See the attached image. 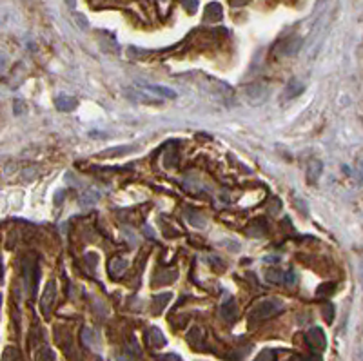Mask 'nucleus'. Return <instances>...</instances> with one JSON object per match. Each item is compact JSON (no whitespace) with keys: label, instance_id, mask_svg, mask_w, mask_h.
Segmentation results:
<instances>
[{"label":"nucleus","instance_id":"2","mask_svg":"<svg viewBox=\"0 0 363 361\" xmlns=\"http://www.w3.org/2000/svg\"><path fill=\"white\" fill-rule=\"evenodd\" d=\"M245 95V100L247 102H251L252 105H258V103L265 102L269 96V89L267 86H260V83H254V86H249V88H245L244 91Z\"/></svg>","mask_w":363,"mask_h":361},{"label":"nucleus","instance_id":"15","mask_svg":"<svg viewBox=\"0 0 363 361\" xmlns=\"http://www.w3.org/2000/svg\"><path fill=\"white\" fill-rule=\"evenodd\" d=\"M151 334H153L151 337H156V342L153 343V345H155V347H162V345H165V337H164V334L160 332L158 329H151Z\"/></svg>","mask_w":363,"mask_h":361},{"label":"nucleus","instance_id":"13","mask_svg":"<svg viewBox=\"0 0 363 361\" xmlns=\"http://www.w3.org/2000/svg\"><path fill=\"white\" fill-rule=\"evenodd\" d=\"M96 200H98V193H96V190H88V193L80 198V203H82V205H93Z\"/></svg>","mask_w":363,"mask_h":361},{"label":"nucleus","instance_id":"14","mask_svg":"<svg viewBox=\"0 0 363 361\" xmlns=\"http://www.w3.org/2000/svg\"><path fill=\"white\" fill-rule=\"evenodd\" d=\"M2 361H22V359H20V354L16 352L15 349H11V347H9V349H6Z\"/></svg>","mask_w":363,"mask_h":361},{"label":"nucleus","instance_id":"20","mask_svg":"<svg viewBox=\"0 0 363 361\" xmlns=\"http://www.w3.org/2000/svg\"><path fill=\"white\" fill-rule=\"evenodd\" d=\"M249 0H232V4L234 6H244V4H247Z\"/></svg>","mask_w":363,"mask_h":361},{"label":"nucleus","instance_id":"19","mask_svg":"<svg viewBox=\"0 0 363 361\" xmlns=\"http://www.w3.org/2000/svg\"><path fill=\"white\" fill-rule=\"evenodd\" d=\"M319 294H327V290H334V283H327V285L319 287Z\"/></svg>","mask_w":363,"mask_h":361},{"label":"nucleus","instance_id":"8","mask_svg":"<svg viewBox=\"0 0 363 361\" xmlns=\"http://www.w3.org/2000/svg\"><path fill=\"white\" fill-rule=\"evenodd\" d=\"M322 173H324V163L319 162V160H312V162H309L307 165V178L311 183H314L316 180L322 176Z\"/></svg>","mask_w":363,"mask_h":361},{"label":"nucleus","instance_id":"6","mask_svg":"<svg viewBox=\"0 0 363 361\" xmlns=\"http://www.w3.org/2000/svg\"><path fill=\"white\" fill-rule=\"evenodd\" d=\"M307 339H309V345H311L312 349L324 350V349H325V345H327V342H325V334H324V330L318 329V327H314V329L309 330Z\"/></svg>","mask_w":363,"mask_h":361},{"label":"nucleus","instance_id":"11","mask_svg":"<svg viewBox=\"0 0 363 361\" xmlns=\"http://www.w3.org/2000/svg\"><path fill=\"white\" fill-rule=\"evenodd\" d=\"M125 267H127V263H125L124 260H113V262L109 263V274H111L113 278H118V276L124 274Z\"/></svg>","mask_w":363,"mask_h":361},{"label":"nucleus","instance_id":"17","mask_svg":"<svg viewBox=\"0 0 363 361\" xmlns=\"http://www.w3.org/2000/svg\"><path fill=\"white\" fill-rule=\"evenodd\" d=\"M182 4H184V8L187 9L189 13H195L196 9H198V0H184Z\"/></svg>","mask_w":363,"mask_h":361},{"label":"nucleus","instance_id":"4","mask_svg":"<svg viewBox=\"0 0 363 361\" xmlns=\"http://www.w3.org/2000/svg\"><path fill=\"white\" fill-rule=\"evenodd\" d=\"M300 48H302V38H300V36H291V38L280 42L276 51L282 56H292L300 51Z\"/></svg>","mask_w":363,"mask_h":361},{"label":"nucleus","instance_id":"1","mask_svg":"<svg viewBox=\"0 0 363 361\" xmlns=\"http://www.w3.org/2000/svg\"><path fill=\"white\" fill-rule=\"evenodd\" d=\"M278 310H282V303H280L278 300L265 298V300H260L258 303H254V305L251 307L247 317L251 323L264 322V320H267V317L274 316Z\"/></svg>","mask_w":363,"mask_h":361},{"label":"nucleus","instance_id":"21","mask_svg":"<svg viewBox=\"0 0 363 361\" xmlns=\"http://www.w3.org/2000/svg\"><path fill=\"white\" fill-rule=\"evenodd\" d=\"M66 4H68L69 8H75V0H66Z\"/></svg>","mask_w":363,"mask_h":361},{"label":"nucleus","instance_id":"7","mask_svg":"<svg viewBox=\"0 0 363 361\" xmlns=\"http://www.w3.org/2000/svg\"><path fill=\"white\" fill-rule=\"evenodd\" d=\"M144 89L149 93H155V95L162 96V98H176V91L169 88H164V86H153V83H144Z\"/></svg>","mask_w":363,"mask_h":361},{"label":"nucleus","instance_id":"5","mask_svg":"<svg viewBox=\"0 0 363 361\" xmlns=\"http://www.w3.org/2000/svg\"><path fill=\"white\" fill-rule=\"evenodd\" d=\"M220 314H222V317H224L225 322H234V320H236V314H238V309H236L234 298L227 296V298L224 300V303L220 305Z\"/></svg>","mask_w":363,"mask_h":361},{"label":"nucleus","instance_id":"12","mask_svg":"<svg viewBox=\"0 0 363 361\" xmlns=\"http://www.w3.org/2000/svg\"><path fill=\"white\" fill-rule=\"evenodd\" d=\"M304 89H305V86L304 83H300L298 80H294V82H291L287 86V98H294V96H298V95H302L304 93Z\"/></svg>","mask_w":363,"mask_h":361},{"label":"nucleus","instance_id":"10","mask_svg":"<svg viewBox=\"0 0 363 361\" xmlns=\"http://www.w3.org/2000/svg\"><path fill=\"white\" fill-rule=\"evenodd\" d=\"M222 18V6L218 2H211L205 6V20L207 22H218Z\"/></svg>","mask_w":363,"mask_h":361},{"label":"nucleus","instance_id":"18","mask_svg":"<svg viewBox=\"0 0 363 361\" xmlns=\"http://www.w3.org/2000/svg\"><path fill=\"white\" fill-rule=\"evenodd\" d=\"M75 20H78V24L82 26V29H88V22H86L84 15H80V13H75Z\"/></svg>","mask_w":363,"mask_h":361},{"label":"nucleus","instance_id":"9","mask_svg":"<svg viewBox=\"0 0 363 361\" xmlns=\"http://www.w3.org/2000/svg\"><path fill=\"white\" fill-rule=\"evenodd\" d=\"M76 108V100L73 96H68V95H60L56 98V109L58 111H64V113H69Z\"/></svg>","mask_w":363,"mask_h":361},{"label":"nucleus","instance_id":"3","mask_svg":"<svg viewBox=\"0 0 363 361\" xmlns=\"http://www.w3.org/2000/svg\"><path fill=\"white\" fill-rule=\"evenodd\" d=\"M55 298H56V282L55 280H51V282H48V285H46L44 294H42V300H40V309H42V312H44L46 316L51 312V307H53Z\"/></svg>","mask_w":363,"mask_h":361},{"label":"nucleus","instance_id":"16","mask_svg":"<svg viewBox=\"0 0 363 361\" xmlns=\"http://www.w3.org/2000/svg\"><path fill=\"white\" fill-rule=\"evenodd\" d=\"M129 151H131V147L125 145V149H115V151H105V153H102L100 156H122V155H127Z\"/></svg>","mask_w":363,"mask_h":361}]
</instances>
